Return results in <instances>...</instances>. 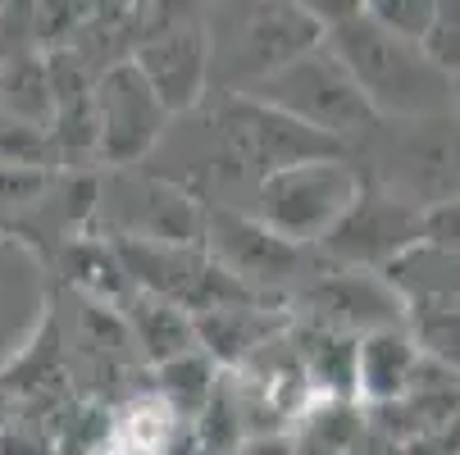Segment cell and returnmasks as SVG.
I'll list each match as a JSON object with an SVG mask.
<instances>
[{
  "mask_svg": "<svg viewBox=\"0 0 460 455\" xmlns=\"http://www.w3.org/2000/svg\"><path fill=\"white\" fill-rule=\"evenodd\" d=\"M365 14L397 41L420 46V37L429 32V19H433V0H365Z\"/></svg>",
  "mask_w": 460,
  "mask_h": 455,
  "instance_id": "cell-19",
  "label": "cell"
},
{
  "mask_svg": "<svg viewBox=\"0 0 460 455\" xmlns=\"http://www.w3.org/2000/svg\"><path fill=\"white\" fill-rule=\"evenodd\" d=\"M451 101H456V109H460V78H451Z\"/></svg>",
  "mask_w": 460,
  "mask_h": 455,
  "instance_id": "cell-22",
  "label": "cell"
},
{
  "mask_svg": "<svg viewBox=\"0 0 460 455\" xmlns=\"http://www.w3.org/2000/svg\"><path fill=\"white\" fill-rule=\"evenodd\" d=\"M360 191L365 182L347 160H310L255 187V223L292 246L323 241L328 228L356 206Z\"/></svg>",
  "mask_w": 460,
  "mask_h": 455,
  "instance_id": "cell-3",
  "label": "cell"
},
{
  "mask_svg": "<svg viewBox=\"0 0 460 455\" xmlns=\"http://www.w3.org/2000/svg\"><path fill=\"white\" fill-rule=\"evenodd\" d=\"M210 246L224 259V274L233 283H242V278H251V283H279V278H288L301 265V246L274 237L270 228H260L255 219L228 214V210L215 214Z\"/></svg>",
  "mask_w": 460,
  "mask_h": 455,
  "instance_id": "cell-10",
  "label": "cell"
},
{
  "mask_svg": "<svg viewBox=\"0 0 460 455\" xmlns=\"http://www.w3.org/2000/svg\"><path fill=\"white\" fill-rule=\"evenodd\" d=\"M383 283L402 301L406 314L424 310H460V255L415 241L406 255H397L383 269Z\"/></svg>",
  "mask_w": 460,
  "mask_h": 455,
  "instance_id": "cell-11",
  "label": "cell"
},
{
  "mask_svg": "<svg viewBox=\"0 0 460 455\" xmlns=\"http://www.w3.org/2000/svg\"><path fill=\"white\" fill-rule=\"evenodd\" d=\"M323 46V28L305 14V5H255L242 19V59L255 83L283 74L292 59Z\"/></svg>",
  "mask_w": 460,
  "mask_h": 455,
  "instance_id": "cell-9",
  "label": "cell"
},
{
  "mask_svg": "<svg viewBox=\"0 0 460 455\" xmlns=\"http://www.w3.org/2000/svg\"><path fill=\"white\" fill-rule=\"evenodd\" d=\"M323 41L347 64V74L356 78V87L365 92V101L374 105L378 118L383 114L433 118L451 101V83L420 55V46L383 32L365 10L356 19L338 23Z\"/></svg>",
  "mask_w": 460,
  "mask_h": 455,
  "instance_id": "cell-1",
  "label": "cell"
},
{
  "mask_svg": "<svg viewBox=\"0 0 460 455\" xmlns=\"http://www.w3.org/2000/svg\"><path fill=\"white\" fill-rule=\"evenodd\" d=\"M0 415H5V410H0ZM0 428H5V419H0Z\"/></svg>",
  "mask_w": 460,
  "mask_h": 455,
  "instance_id": "cell-23",
  "label": "cell"
},
{
  "mask_svg": "<svg viewBox=\"0 0 460 455\" xmlns=\"http://www.w3.org/2000/svg\"><path fill=\"white\" fill-rule=\"evenodd\" d=\"M415 369H420V355H415V342L406 337V323L402 328L365 333V337H356L351 392L365 397L369 406H397L411 392Z\"/></svg>",
  "mask_w": 460,
  "mask_h": 455,
  "instance_id": "cell-12",
  "label": "cell"
},
{
  "mask_svg": "<svg viewBox=\"0 0 460 455\" xmlns=\"http://www.w3.org/2000/svg\"><path fill=\"white\" fill-rule=\"evenodd\" d=\"M92 114H96V151L110 164H128L146 155L169 123V114L160 109V101L151 96V87L142 83L133 64H114L96 83Z\"/></svg>",
  "mask_w": 460,
  "mask_h": 455,
  "instance_id": "cell-6",
  "label": "cell"
},
{
  "mask_svg": "<svg viewBox=\"0 0 460 455\" xmlns=\"http://www.w3.org/2000/svg\"><path fill=\"white\" fill-rule=\"evenodd\" d=\"M219 127H224V146L233 151V160L260 182L283 169L310 164V160H347V146H338L333 137L314 133V127L288 118L283 109L255 101V96H233L219 114Z\"/></svg>",
  "mask_w": 460,
  "mask_h": 455,
  "instance_id": "cell-4",
  "label": "cell"
},
{
  "mask_svg": "<svg viewBox=\"0 0 460 455\" xmlns=\"http://www.w3.org/2000/svg\"><path fill=\"white\" fill-rule=\"evenodd\" d=\"M365 437V415L351 410L347 401H328L296 437V455H356Z\"/></svg>",
  "mask_w": 460,
  "mask_h": 455,
  "instance_id": "cell-16",
  "label": "cell"
},
{
  "mask_svg": "<svg viewBox=\"0 0 460 455\" xmlns=\"http://www.w3.org/2000/svg\"><path fill=\"white\" fill-rule=\"evenodd\" d=\"M255 101H265V105L283 109L288 118L314 127L323 137H333L338 146L360 142L378 123L374 105L365 101V92L347 74V64L328 50V41L314 46L310 55L292 59L283 74L255 83Z\"/></svg>",
  "mask_w": 460,
  "mask_h": 455,
  "instance_id": "cell-2",
  "label": "cell"
},
{
  "mask_svg": "<svg viewBox=\"0 0 460 455\" xmlns=\"http://www.w3.org/2000/svg\"><path fill=\"white\" fill-rule=\"evenodd\" d=\"M155 373H160V397L169 401V410L178 419H196L210 406L215 387H219L215 360L206 351H191V355H178L169 364H155Z\"/></svg>",
  "mask_w": 460,
  "mask_h": 455,
  "instance_id": "cell-15",
  "label": "cell"
},
{
  "mask_svg": "<svg viewBox=\"0 0 460 455\" xmlns=\"http://www.w3.org/2000/svg\"><path fill=\"white\" fill-rule=\"evenodd\" d=\"M228 455H296V446L283 433H255V437H242Z\"/></svg>",
  "mask_w": 460,
  "mask_h": 455,
  "instance_id": "cell-21",
  "label": "cell"
},
{
  "mask_svg": "<svg viewBox=\"0 0 460 455\" xmlns=\"http://www.w3.org/2000/svg\"><path fill=\"white\" fill-rule=\"evenodd\" d=\"M415 241H424V210L411 197H397V191L365 187L356 206L328 228V237L319 246L338 269L383 274Z\"/></svg>",
  "mask_w": 460,
  "mask_h": 455,
  "instance_id": "cell-5",
  "label": "cell"
},
{
  "mask_svg": "<svg viewBox=\"0 0 460 455\" xmlns=\"http://www.w3.org/2000/svg\"><path fill=\"white\" fill-rule=\"evenodd\" d=\"M133 69L142 74V83L151 87V96L160 101L164 114H182L201 101L206 78H210V46L206 32L191 23H173L155 37H146L133 50Z\"/></svg>",
  "mask_w": 460,
  "mask_h": 455,
  "instance_id": "cell-8",
  "label": "cell"
},
{
  "mask_svg": "<svg viewBox=\"0 0 460 455\" xmlns=\"http://www.w3.org/2000/svg\"><path fill=\"white\" fill-rule=\"evenodd\" d=\"M406 337L415 342V355L424 364H438L442 373L460 378V310L406 314Z\"/></svg>",
  "mask_w": 460,
  "mask_h": 455,
  "instance_id": "cell-17",
  "label": "cell"
},
{
  "mask_svg": "<svg viewBox=\"0 0 460 455\" xmlns=\"http://www.w3.org/2000/svg\"><path fill=\"white\" fill-rule=\"evenodd\" d=\"M420 55L447 83L460 78V0H433V19L420 37Z\"/></svg>",
  "mask_w": 460,
  "mask_h": 455,
  "instance_id": "cell-18",
  "label": "cell"
},
{
  "mask_svg": "<svg viewBox=\"0 0 460 455\" xmlns=\"http://www.w3.org/2000/svg\"><path fill=\"white\" fill-rule=\"evenodd\" d=\"M406 182L420 210L460 197V118H424L420 133L406 142Z\"/></svg>",
  "mask_w": 460,
  "mask_h": 455,
  "instance_id": "cell-13",
  "label": "cell"
},
{
  "mask_svg": "<svg viewBox=\"0 0 460 455\" xmlns=\"http://www.w3.org/2000/svg\"><path fill=\"white\" fill-rule=\"evenodd\" d=\"M301 305L310 310V328L342 333V337H365V333L402 328L406 323V310L383 283V274H360V269L314 278L301 292Z\"/></svg>",
  "mask_w": 460,
  "mask_h": 455,
  "instance_id": "cell-7",
  "label": "cell"
},
{
  "mask_svg": "<svg viewBox=\"0 0 460 455\" xmlns=\"http://www.w3.org/2000/svg\"><path fill=\"white\" fill-rule=\"evenodd\" d=\"M424 241L460 255V197L456 201H438V206L424 210Z\"/></svg>",
  "mask_w": 460,
  "mask_h": 455,
  "instance_id": "cell-20",
  "label": "cell"
},
{
  "mask_svg": "<svg viewBox=\"0 0 460 455\" xmlns=\"http://www.w3.org/2000/svg\"><path fill=\"white\" fill-rule=\"evenodd\" d=\"M133 328H137V342L146 346V355H151L155 364H169V360H178V355L201 351V346H196L191 314H182L178 305H169V301H160V296L137 301Z\"/></svg>",
  "mask_w": 460,
  "mask_h": 455,
  "instance_id": "cell-14",
  "label": "cell"
}]
</instances>
